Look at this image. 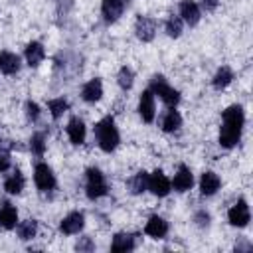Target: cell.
<instances>
[{"mask_svg": "<svg viewBox=\"0 0 253 253\" xmlns=\"http://www.w3.org/2000/svg\"><path fill=\"white\" fill-rule=\"evenodd\" d=\"M245 125V113L239 105H231L223 111L221 117V128H219V144L223 148H233L239 138Z\"/></svg>", "mask_w": 253, "mask_h": 253, "instance_id": "6da1fadb", "label": "cell"}, {"mask_svg": "<svg viewBox=\"0 0 253 253\" xmlns=\"http://www.w3.org/2000/svg\"><path fill=\"white\" fill-rule=\"evenodd\" d=\"M95 138H97V144L101 146V150H105V152H113L119 146L121 136H119L113 117H105L95 125Z\"/></svg>", "mask_w": 253, "mask_h": 253, "instance_id": "7a4b0ae2", "label": "cell"}, {"mask_svg": "<svg viewBox=\"0 0 253 253\" xmlns=\"http://www.w3.org/2000/svg\"><path fill=\"white\" fill-rule=\"evenodd\" d=\"M85 190L89 200H99L107 194V180L99 168H89L85 172Z\"/></svg>", "mask_w": 253, "mask_h": 253, "instance_id": "3957f363", "label": "cell"}, {"mask_svg": "<svg viewBox=\"0 0 253 253\" xmlns=\"http://www.w3.org/2000/svg\"><path fill=\"white\" fill-rule=\"evenodd\" d=\"M150 91L152 95H158L168 107H176L180 103V93L174 87H170L162 75H154L150 79Z\"/></svg>", "mask_w": 253, "mask_h": 253, "instance_id": "277c9868", "label": "cell"}, {"mask_svg": "<svg viewBox=\"0 0 253 253\" xmlns=\"http://www.w3.org/2000/svg\"><path fill=\"white\" fill-rule=\"evenodd\" d=\"M34 182L36 186L42 190V192H49L55 188V176H53V170L45 164V162H40L36 164L34 168Z\"/></svg>", "mask_w": 253, "mask_h": 253, "instance_id": "5b68a950", "label": "cell"}, {"mask_svg": "<svg viewBox=\"0 0 253 253\" xmlns=\"http://www.w3.org/2000/svg\"><path fill=\"white\" fill-rule=\"evenodd\" d=\"M170 188H172V184H170V180L166 178V174L162 170H154L152 174H148V190L154 196L164 198V196L170 194Z\"/></svg>", "mask_w": 253, "mask_h": 253, "instance_id": "8992f818", "label": "cell"}, {"mask_svg": "<svg viewBox=\"0 0 253 253\" xmlns=\"http://www.w3.org/2000/svg\"><path fill=\"white\" fill-rule=\"evenodd\" d=\"M227 219L231 225L235 227H245L251 219V213H249V206L245 200H239L235 206H231V210L227 211Z\"/></svg>", "mask_w": 253, "mask_h": 253, "instance_id": "52a82bcc", "label": "cell"}, {"mask_svg": "<svg viewBox=\"0 0 253 253\" xmlns=\"http://www.w3.org/2000/svg\"><path fill=\"white\" fill-rule=\"evenodd\" d=\"M134 32L140 42H150L156 34V20L150 16H138L134 24Z\"/></svg>", "mask_w": 253, "mask_h": 253, "instance_id": "ba28073f", "label": "cell"}, {"mask_svg": "<svg viewBox=\"0 0 253 253\" xmlns=\"http://www.w3.org/2000/svg\"><path fill=\"white\" fill-rule=\"evenodd\" d=\"M83 225H85V215H83L81 211H71V213H67V215L61 219L59 229H61L65 235H75V233H79V231L83 229Z\"/></svg>", "mask_w": 253, "mask_h": 253, "instance_id": "9c48e42d", "label": "cell"}, {"mask_svg": "<svg viewBox=\"0 0 253 253\" xmlns=\"http://www.w3.org/2000/svg\"><path fill=\"white\" fill-rule=\"evenodd\" d=\"M123 10H125V0H103L101 4V14L107 24L117 22L123 16Z\"/></svg>", "mask_w": 253, "mask_h": 253, "instance_id": "30bf717a", "label": "cell"}, {"mask_svg": "<svg viewBox=\"0 0 253 253\" xmlns=\"http://www.w3.org/2000/svg\"><path fill=\"white\" fill-rule=\"evenodd\" d=\"M138 115L142 117L144 123H152V121H154L156 111H154V95H152L150 89L142 91V95H140V101H138Z\"/></svg>", "mask_w": 253, "mask_h": 253, "instance_id": "8fae6325", "label": "cell"}, {"mask_svg": "<svg viewBox=\"0 0 253 253\" xmlns=\"http://www.w3.org/2000/svg\"><path fill=\"white\" fill-rule=\"evenodd\" d=\"M170 184L174 186L176 192H186V190H190L192 184H194L192 170H190L186 164H180L178 170H176V174H174V182H170Z\"/></svg>", "mask_w": 253, "mask_h": 253, "instance_id": "7c38bea8", "label": "cell"}, {"mask_svg": "<svg viewBox=\"0 0 253 253\" xmlns=\"http://www.w3.org/2000/svg\"><path fill=\"white\" fill-rule=\"evenodd\" d=\"M144 233L150 235V237H154V239H162L168 233L166 219L160 217V215H150L148 221H146V225H144Z\"/></svg>", "mask_w": 253, "mask_h": 253, "instance_id": "4fadbf2b", "label": "cell"}, {"mask_svg": "<svg viewBox=\"0 0 253 253\" xmlns=\"http://www.w3.org/2000/svg\"><path fill=\"white\" fill-rule=\"evenodd\" d=\"M180 18L188 26H196L200 22V6L194 0H182L180 2Z\"/></svg>", "mask_w": 253, "mask_h": 253, "instance_id": "5bb4252c", "label": "cell"}, {"mask_svg": "<svg viewBox=\"0 0 253 253\" xmlns=\"http://www.w3.org/2000/svg\"><path fill=\"white\" fill-rule=\"evenodd\" d=\"M81 97L87 103H97L103 97V83H101V79H97V77L95 79H89L81 87Z\"/></svg>", "mask_w": 253, "mask_h": 253, "instance_id": "9a60e30c", "label": "cell"}, {"mask_svg": "<svg viewBox=\"0 0 253 253\" xmlns=\"http://www.w3.org/2000/svg\"><path fill=\"white\" fill-rule=\"evenodd\" d=\"M85 134H87V128H85V123L79 119V117H73L69 123H67V136L73 144H83L85 142Z\"/></svg>", "mask_w": 253, "mask_h": 253, "instance_id": "2e32d148", "label": "cell"}, {"mask_svg": "<svg viewBox=\"0 0 253 253\" xmlns=\"http://www.w3.org/2000/svg\"><path fill=\"white\" fill-rule=\"evenodd\" d=\"M219 186H221V180H219V176L215 172L208 170V172L202 174V178H200V192H202V196H213L219 190Z\"/></svg>", "mask_w": 253, "mask_h": 253, "instance_id": "e0dca14e", "label": "cell"}, {"mask_svg": "<svg viewBox=\"0 0 253 253\" xmlns=\"http://www.w3.org/2000/svg\"><path fill=\"white\" fill-rule=\"evenodd\" d=\"M16 223H18V210L10 202H4L0 206V227L12 229V227H16Z\"/></svg>", "mask_w": 253, "mask_h": 253, "instance_id": "ac0fdd59", "label": "cell"}, {"mask_svg": "<svg viewBox=\"0 0 253 253\" xmlns=\"http://www.w3.org/2000/svg\"><path fill=\"white\" fill-rule=\"evenodd\" d=\"M0 71L4 75H14L20 71V57L12 51H0Z\"/></svg>", "mask_w": 253, "mask_h": 253, "instance_id": "d6986e66", "label": "cell"}, {"mask_svg": "<svg viewBox=\"0 0 253 253\" xmlns=\"http://www.w3.org/2000/svg\"><path fill=\"white\" fill-rule=\"evenodd\" d=\"M45 57V49L40 42H30L26 45V61L30 67H38Z\"/></svg>", "mask_w": 253, "mask_h": 253, "instance_id": "ffe728a7", "label": "cell"}, {"mask_svg": "<svg viewBox=\"0 0 253 253\" xmlns=\"http://www.w3.org/2000/svg\"><path fill=\"white\" fill-rule=\"evenodd\" d=\"M111 249L117 251V253H121V251H132L134 249V235H130V233H117L113 237Z\"/></svg>", "mask_w": 253, "mask_h": 253, "instance_id": "44dd1931", "label": "cell"}, {"mask_svg": "<svg viewBox=\"0 0 253 253\" xmlns=\"http://www.w3.org/2000/svg\"><path fill=\"white\" fill-rule=\"evenodd\" d=\"M180 126H182V117H180V113L172 107V109L162 117V130H166V132H176Z\"/></svg>", "mask_w": 253, "mask_h": 253, "instance_id": "7402d4cb", "label": "cell"}, {"mask_svg": "<svg viewBox=\"0 0 253 253\" xmlns=\"http://www.w3.org/2000/svg\"><path fill=\"white\" fill-rule=\"evenodd\" d=\"M231 81H233V71H231L227 65H221V67L215 71L213 79H211V83H213L215 89H225Z\"/></svg>", "mask_w": 253, "mask_h": 253, "instance_id": "603a6c76", "label": "cell"}, {"mask_svg": "<svg viewBox=\"0 0 253 253\" xmlns=\"http://www.w3.org/2000/svg\"><path fill=\"white\" fill-rule=\"evenodd\" d=\"M4 190H6L8 194H20V192L24 190V176H22L20 170H14V172L6 178Z\"/></svg>", "mask_w": 253, "mask_h": 253, "instance_id": "cb8c5ba5", "label": "cell"}, {"mask_svg": "<svg viewBox=\"0 0 253 253\" xmlns=\"http://www.w3.org/2000/svg\"><path fill=\"white\" fill-rule=\"evenodd\" d=\"M128 188L132 194H142L144 190H148V174L146 172H136L130 180H128Z\"/></svg>", "mask_w": 253, "mask_h": 253, "instance_id": "d4e9b609", "label": "cell"}, {"mask_svg": "<svg viewBox=\"0 0 253 253\" xmlns=\"http://www.w3.org/2000/svg\"><path fill=\"white\" fill-rule=\"evenodd\" d=\"M38 233V221L36 219H26L22 223H18V237L22 241H28V239H34Z\"/></svg>", "mask_w": 253, "mask_h": 253, "instance_id": "484cf974", "label": "cell"}, {"mask_svg": "<svg viewBox=\"0 0 253 253\" xmlns=\"http://www.w3.org/2000/svg\"><path fill=\"white\" fill-rule=\"evenodd\" d=\"M47 109H49V113H51L53 119H59V117L69 109V103H67V99L57 97V99H51V101L47 103Z\"/></svg>", "mask_w": 253, "mask_h": 253, "instance_id": "4316f807", "label": "cell"}, {"mask_svg": "<svg viewBox=\"0 0 253 253\" xmlns=\"http://www.w3.org/2000/svg\"><path fill=\"white\" fill-rule=\"evenodd\" d=\"M117 81H119L121 89L128 91V89L132 87V83H134V71H132L130 67H121V71H119V77H117Z\"/></svg>", "mask_w": 253, "mask_h": 253, "instance_id": "83f0119b", "label": "cell"}, {"mask_svg": "<svg viewBox=\"0 0 253 253\" xmlns=\"http://www.w3.org/2000/svg\"><path fill=\"white\" fill-rule=\"evenodd\" d=\"M30 148H32V152H34L36 156H42V154L45 152V136H43V132L32 134V138H30Z\"/></svg>", "mask_w": 253, "mask_h": 253, "instance_id": "f1b7e54d", "label": "cell"}, {"mask_svg": "<svg viewBox=\"0 0 253 253\" xmlns=\"http://www.w3.org/2000/svg\"><path fill=\"white\" fill-rule=\"evenodd\" d=\"M166 34L170 38H178L182 34V18L180 16H170L166 20Z\"/></svg>", "mask_w": 253, "mask_h": 253, "instance_id": "f546056e", "label": "cell"}, {"mask_svg": "<svg viewBox=\"0 0 253 253\" xmlns=\"http://www.w3.org/2000/svg\"><path fill=\"white\" fill-rule=\"evenodd\" d=\"M26 117L32 123H36L40 119V107H38V103H34V101H28L26 103Z\"/></svg>", "mask_w": 253, "mask_h": 253, "instance_id": "4dcf8cb0", "label": "cell"}, {"mask_svg": "<svg viewBox=\"0 0 253 253\" xmlns=\"http://www.w3.org/2000/svg\"><path fill=\"white\" fill-rule=\"evenodd\" d=\"M10 168V152L0 148V172H6Z\"/></svg>", "mask_w": 253, "mask_h": 253, "instance_id": "1f68e13d", "label": "cell"}, {"mask_svg": "<svg viewBox=\"0 0 253 253\" xmlns=\"http://www.w3.org/2000/svg\"><path fill=\"white\" fill-rule=\"evenodd\" d=\"M95 245H93V241L89 239V237H81L79 241H77V245H75V249L77 251H91Z\"/></svg>", "mask_w": 253, "mask_h": 253, "instance_id": "d6a6232c", "label": "cell"}, {"mask_svg": "<svg viewBox=\"0 0 253 253\" xmlns=\"http://www.w3.org/2000/svg\"><path fill=\"white\" fill-rule=\"evenodd\" d=\"M196 221H198V225H202V227H204V225H208V223H210V215H208L206 211H200V213L196 215Z\"/></svg>", "mask_w": 253, "mask_h": 253, "instance_id": "836d02e7", "label": "cell"}, {"mask_svg": "<svg viewBox=\"0 0 253 253\" xmlns=\"http://www.w3.org/2000/svg\"><path fill=\"white\" fill-rule=\"evenodd\" d=\"M202 4H204V8H206L208 12H211V10H215L217 0H202Z\"/></svg>", "mask_w": 253, "mask_h": 253, "instance_id": "e575fe53", "label": "cell"}]
</instances>
